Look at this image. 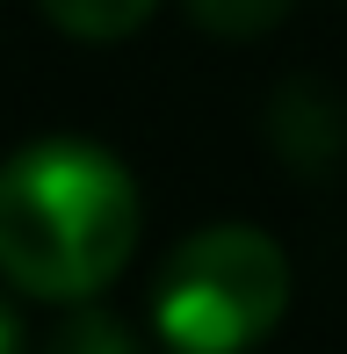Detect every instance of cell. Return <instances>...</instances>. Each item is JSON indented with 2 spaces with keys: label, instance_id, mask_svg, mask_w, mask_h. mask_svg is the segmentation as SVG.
I'll return each instance as SVG.
<instances>
[{
  "label": "cell",
  "instance_id": "obj_5",
  "mask_svg": "<svg viewBox=\"0 0 347 354\" xmlns=\"http://www.w3.org/2000/svg\"><path fill=\"white\" fill-rule=\"evenodd\" d=\"M188 15L210 37H268L290 15V0H188Z\"/></svg>",
  "mask_w": 347,
  "mask_h": 354
},
{
  "label": "cell",
  "instance_id": "obj_1",
  "mask_svg": "<svg viewBox=\"0 0 347 354\" xmlns=\"http://www.w3.org/2000/svg\"><path fill=\"white\" fill-rule=\"evenodd\" d=\"M145 232L138 181L87 138H37L0 167V275L37 304H87Z\"/></svg>",
  "mask_w": 347,
  "mask_h": 354
},
{
  "label": "cell",
  "instance_id": "obj_3",
  "mask_svg": "<svg viewBox=\"0 0 347 354\" xmlns=\"http://www.w3.org/2000/svg\"><path fill=\"white\" fill-rule=\"evenodd\" d=\"M37 8L51 15V29H66L80 44H116L131 29H145L160 0H37Z\"/></svg>",
  "mask_w": 347,
  "mask_h": 354
},
{
  "label": "cell",
  "instance_id": "obj_6",
  "mask_svg": "<svg viewBox=\"0 0 347 354\" xmlns=\"http://www.w3.org/2000/svg\"><path fill=\"white\" fill-rule=\"evenodd\" d=\"M0 354H29V347H22V326H15L8 304H0Z\"/></svg>",
  "mask_w": 347,
  "mask_h": 354
},
{
  "label": "cell",
  "instance_id": "obj_4",
  "mask_svg": "<svg viewBox=\"0 0 347 354\" xmlns=\"http://www.w3.org/2000/svg\"><path fill=\"white\" fill-rule=\"evenodd\" d=\"M44 354H138L131 326H123L116 311H102V304H66V318L51 326V340H44Z\"/></svg>",
  "mask_w": 347,
  "mask_h": 354
},
{
  "label": "cell",
  "instance_id": "obj_2",
  "mask_svg": "<svg viewBox=\"0 0 347 354\" xmlns=\"http://www.w3.org/2000/svg\"><path fill=\"white\" fill-rule=\"evenodd\" d=\"M290 311V261L261 224H203L152 282V326L174 354H254Z\"/></svg>",
  "mask_w": 347,
  "mask_h": 354
}]
</instances>
